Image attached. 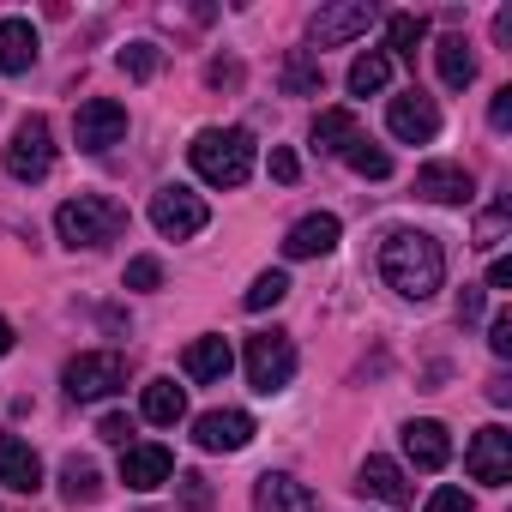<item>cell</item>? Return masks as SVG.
Segmentation results:
<instances>
[{
    "label": "cell",
    "instance_id": "6da1fadb",
    "mask_svg": "<svg viewBox=\"0 0 512 512\" xmlns=\"http://www.w3.org/2000/svg\"><path fill=\"white\" fill-rule=\"evenodd\" d=\"M380 278L404 296V302H428L446 284V253L428 229H392L380 241Z\"/></svg>",
    "mask_w": 512,
    "mask_h": 512
},
{
    "label": "cell",
    "instance_id": "7a4b0ae2",
    "mask_svg": "<svg viewBox=\"0 0 512 512\" xmlns=\"http://www.w3.org/2000/svg\"><path fill=\"white\" fill-rule=\"evenodd\" d=\"M187 163L199 181L211 187H241L253 175V133L247 127H205L193 145H187Z\"/></svg>",
    "mask_w": 512,
    "mask_h": 512
},
{
    "label": "cell",
    "instance_id": "3957f363",
    "mask_svg": "<svg viewBox=\"0 0 512 512\" xmlns=\"http://www.w3.org/2000/svg\"><path fill=\"white\" fill-rule=\"evenodd\" d=\"M121 229H127V205H115L103 193H79L55 211V235L67 247H109Z\"/></svg>",
    "mask_w": 512,
    "mask_h": 512
},
{
    "label": "cell",
    "instance_id": "277c9868",
    "mask_svg": "<svg viewBox=\"0 0 512 512\" xmlns=\"http://www.w3.org/2000/svg\"><path fill=\"white\" fill-rule=\"evenodd\" d=\"M241 362H247V386L260 392V398H278L296 380V344H290V332H253Z\"/></svg>",
    "mask_w": 512,
    "mask_h": 512
},
{
    "label": "cell",
    "instance_id": "5b68a950",
    "mask_svg": "<svg viewBox=\"0 0 512 512\" xmlns=\"http://www.w3.org/2000/svg\"><path fill=\"white\" fill-rule=\"evenodd\" d=\"M61 386H67V398H73V404L109 398V392H121V386H127V362H121L115 350H85V356H73V362H67Z\"/></svg>",
    "mask_w": 512,
    "mask_h": 512
},
{
    "label": "cell",
    "instance_id": "8992f818",
    "mask_svg": "<svg viewBox=\"0 0 512 512\" xmlns=\"http://www.w3.org/2000/svg\"><path fill=\"white\" fill-rule=\"evenodd\" d=\"M121 139H127V109H121L115 97H85V103L73 109V145H79V151L103 157V151L121 145Z\"/></svg>",
    "mask_w": 512,
    "mask_h": 512
},
{
    "label": "cell",
    "instance_id": "52a82bcc",
    "mask_svg": "<svg viewBox=\"0 0 512 512\" xmlns=\"http://www.w3.org/2000/svg\"><path fill=\"white\" fill-rule=\"evenodd\" d=\"M151 223H157L163 241H187V235H199L211 223V205L193 187H157L151 193Z\"/></svg>",
    "mask_w": 512,
    "mask_h": 512
},
{
    "label": "cell",
    "instance_id": "ba28073f",
    "mask_svg": "<svg viewBox=\"0 0 512 512\" xmlns=\"http://www.w3.org/2000/svg\"><path fill=\"white\" fill-rule=\"evenodd\" d=\"M55 169V145H49V121L43 115H25L13 145H7V175L13 181H43Z\"/></svg>",
    "mask_w": 512,
    "mask_h": 512
},
{
    "label": "cell",
    "instance_id": "9c48e42d",
    "mask_svg": "<svg viewBox=\"0 0 512 512\" xmlns=\"http://www.w3.org/2000/svg\"><path fill=\"white\" fill-rule=\"evenodd\" d=\"M374 19H380V13H374V0H338V7H320V13L308 19V37H314L320 49H338V43L362 37Z\"/></svg>",
    "mask_w": 512,
    "mask_h": 512
},
{
    "label": "cell",
    "instance_id": "30bf717a",
    "mask_svg": "<svg viewBox=\"0 0 512 512\" xmlns=\"http://www.w3.org/2000/svg\"><path fill=\"white\" fill-rule=\"evenodd\" d=\"M464 470L476 482H488V488H506L512 482V434L506 428H482L470 440V452H464Z\"/></svg>",
    "mask_w": 512,
    "mask_h": 512
},
{
    "label": "cell",
    "instance_id": "8fae6325",
    "mask_svg": "<svg viewBox=\"0 0 512 512\" xmlns=\"http://www.w3.org/2000/svg\"><path fill=\"white\" fill-rule=\"evenodd\" d=\"M386 127H392V139H404V145H428V139L440 133V109H434V97L404 91V97H392Z\"/></svg>",
    "mask_w": 512,
    "mask_h": 512
},
{
    "label": "cell",
    "instance_id": "7c38bea8",
    "mask_svg": "<svg viewBox=\"0 0 512 512\" xmlns=\"http://www.w3.org/2000/svg\"><path fill=\"white\" fill-rule=\"evenodd\" d=\"M169 476H175V458H169V446H157V440L121 446V482H127V488L151 494V488H163Z\"/></svg>",
    "mask_w": 512,
    "mask_h": 512
},
{
    "label": "cell",
    "instance_id": "4fadbf2b",
    "mask_svg": "<svg viewBox=\"0 0 512 512\" xmlns=\"http://www.w3.org/2000/svg\"><path fill=\"white\" fill-rule=\"evenodd\" d=\"M193 440H199V452H241L253 440V416L247 410H205L193 422Z\"/></svg>",
    "mask_w": 512,
    "mask_h": 512
},
{
    "label": "cell",
    "instance_id": "5bb4252c",
    "mask_svg": "<svg viewBox=\"0 0 512 512\" xmlns=\"http://www.w3.org/2000/svg\"><path fill=\"white\" fill-rule=\"evenodd\" d=\"M338 235H344V223H338L332 211H308L302 223H290L284 253H290V260H320V253H332V247H338Z\"/></svg>",
    "mask_w": 512,
    "mask_h": 512
},
{
    "label": "cell",
    "instance_id": "9a60e30c",
    "mask_svg": "<svg viewBox=\"0 0 512 512\" xmlns=\"http://www.w3.org/2000/svg\"><path fill=\"white\" fill-rule=\"evenodd\" d=\"M0 482H7L13 494H37V488H43V458H37L31 440L0 434Z\"/></svg>",
    "mask_w": 512,
    "mask_h": 512
},
{
    "label": "cell",
    "instance_id": "2e32d148",
    "mask_svg": "<svg viewBox=\"0 0 512 512\" xmlns=\"http://www.w3.org/2000/svg\"><path fill=\"white\" fill-rule=\"evenodd\" d=\"M253 506H260V512H320V494H314L308 482L284 476V470H266V476H260V494H253Z\"/></svg>",
    "mask_w": 512,
    "mask_h": 512
},
{
    "label": "cell",
    "instance_id": "e0dca14e",
    "mask_svg": "<svg viewBox=\"0 0 512 512\" xmlns=\"http://www.w3.org/2000/svg\"><path fill=\"white\" fill-rule=\"evenodd\" d=\"M416 193L434 199V205H464V199L476 193V181H470L464 163H422V169H416Z\"/></svg>",
    "mask_w": 512,
    "mask_h": 512
},
{
    "label": "cell",
    "instance_id": "ac0fdd59",
    "mask_svg": "<svg viewBox=\"0 0 512 512\" xmlns=\"http://www.w3.org/2000/svg\"><path fill=\"white\" fill-rule=\"evenodd\" d=\"M404 458H410L416 470H446V458H452V440H446V428H440L434 416H422V422H404Z\"/></svg>",
    "mask_w": 512,
    "mask_h": 512
},
{
    "label": "cell",
    "instance_id": "d6986e66",
    "mask_svg": "<svg viewBox=\"0 0 512 512\" xmlns=\"http://www.w3.org/2000/svg\"><path fill=\"white\" fill-rule=\"evenodd\" d=\"M181 368H187V380H199V386H217L229 368H235V350H229V338H193L187 344V356H181Z\"/></svg>",
    "mask_w": 512,
    "mask_h": 512
},
{
    "label": "cell",
    "instance_id": "ffe728a7",
    "mask_svg": "<svg viewBox=\"0 0 512 512\" xmlns=\"http://www.w3.org/2000/svg\"><path fill=\"white\" fill-rule=\"evenodd\" d=\"M356 494H362V500H380V506H404V500H410L404 470H398L392 458H362V470H356Z\"/></svg>",
    "mask_w": 512,
    "mask_h": 512
},
{
    "label": "cell",
    "instance_id": "44dd1931",
    "mask_svg": "<svg viewBox=\"0 0 512 512\" xmlns=\"http://www.w3.org/2000/svg\"><path fill=\"white\" fill-rule=\"evenodd\" d=\"M31 67H37V25L0 19V73H31Z\"/></svg>",
    "mask_w": 512,
    "mask_h": 512
},
{
    "label": "cell",
    "instance_id": "7402d4cb",
    "mask_svg": "<svg viewBox=\"0 0 512 512\" xmlns=\"http://www.w3.org/2000/svg\"><path fill=\"white\" fill-rule=\"evenodd\" d=\"M139 416H145V422H157V428H175V422L187 416V392H181L175 380H151V386H145V398H139Z\"/></svg>",
    "mask_w": 512,
    "mask_h": 512
},
{
    "label": "cell",
    "instance_id": "603a6c76",
    "mask_svg": "<svg viewBox=\"0 0 512 512\" xmlns=\"http://www.w3.org/2000/svg\"><path fill=\"white\" fill-rule=\"evenodd\" d=\"M434 61H440V85H446V91L476 85V55H470V43H464V37H440Z\"/></svg>",
    "mask_w": 512,
    "mask_h": 512
},
{
    "label": "cell",
    "instance_id": "cb8c5ba5",
    "mask_svg": "<svg viewBox=\"0 0 512 512\" xmlns=\"http://www.w3.org/2000/svg\"><path fill=\"white\" fill-rule=\"evenodd\" d=\"M97 494H103V470L91 458H67L61 464V500L67 506H91Z\"/></svg>",
    "mask_w": 512,
    "mask_h": 512
},
{
    "label": "cell",
    "instance_id": "d4e9b609",
    "mask_svg": "<svg viewBox=\"0 0 512 512\" xmlns=\"http://www.w3.org/2000/svg\"><path fill=\"white\" fill-rule=\"evenodd\" d=\"M386 85H392V55L386 49H368V55L350 61V97H374Z\"/></svg>",
    "mask_w": 512,
    "mask_h": 512
},
{
    "label": "cell",
    "instance_id": "484cf974",
    "mask_svg": "<svg viewBox=\"0 0 512 512\" xmlns=\"http://www.w3.org/2000/svg\"><path fill=\"white\" fill-rule=\"evenodd\" d=\"M350 139H356V109H320V115H314V145H320V151H338V157H344Z\"/></svg>",
    "mask_w": 512,
    "mask_h": 512
},
{
    "label": "cell",
    "instance_id": "4316f807",
    "mask_svg": "<svg viewBox=\"0 0 512 512\" xmlns=\"http://www.w3.org/2000/svg\"><path fill=\"white\" fill-rule=\"evenodd\" d=\"M386 43H392V55L416 61V49L428 43V19H422V13H392V19H386Z\"/></svg>",
    "mask_w": 512,
    "mask_h": 512
},
{
    "label": "cell",
    "instance_id": "83f0119b",
    "mask_svg": "<svg viewBox=\"0 0 512 512\" xmlns=\"http://www.w3.org/2000/svg\"><path fill=\"white\" fill-rule=\"evenodd\" d=\"M320 85H326L320 61H314L308 49H296V55L284 61V91H290V97H320Z\"/></svg>",
    "mask_w": 512,
    "mask_h": 512
},
{
    "label": "cell",
    "instance_id": "f1b7e54d",
    "mask_svg": "<svg viewBox=\"0 0 512 512\" xmlns=\"http://www.w3.org/2000/svg\"><path fill=\"white\" fill-rule=\"evenodd\" d=\"M344 163H350V169H356L362 181H386V175H392V157H386L380 145H368L362 133H356V139L344 145Z\"/></svg>",
    "mask_w": 512,
    "mask_h": 512
},
{
    "label": "cell",
    "instance_id": "f546056e",
    "mask_svg": "<svg viewBox=\"0 0 512 512\" xmlns=\"http://www.w3.org/2000/svg\"><path fill=\"white\" fill-rule=\"evenodd\" d=\"M284 296H290V278H284V272H260V278H253V290L241 296V308H247V314H266V308H278Z\"/></svg>",
    "mask_w": 512,
    "mask_h": 512
},
{
    "label": "cell",
    "instance_id": "4dcf8cb0",
    "mask_svg": "<svg viewBox=\"0 0 512 512\" xmlns=\"http://www.w3.org/2000/svg\"><path fill=\"white\" fill-rule=\"evenodd\" d=\"M115 61H121V73H127V79H157V67H163V49H157V43H127Z\"/></svg>",
    "mask_w": 512,
    "mask_h": 512
},
{
    "label": "cell",
    "instance_id": "1f68e13d",
    "mask_svg": "<svg viewBox=\"0 0 512 512\" xmlns=\"http://www.w3.org/2000/svg\"><path fill=\"white\" fill-rule=\"evenodd\" d=\"M506 223H512V205H506V199H494V205L476 217V247H488V253H494V247L506 241Z\"/></svg>",
    "mask_w": 512,
    "mask_h": 512
},
{
    "label": "cell",
    "instance_id": "d6a6232c",
    "mask_svg": "<svg viewBox=\"0 0 512 512\" xmlns=\"http://www.w3.org/2000/svg\"><path fill=\"white\" fill-rule=\"evenodd\" d=\"M127 290H157L163 284V260H151V253H139V260H127Z\"/></svg>",
    "mask_w": 512,
    "mask_h": 512
},
{
    "label": "cell",
    "instance_id": "836d02e7",
    "mask_svg": "<svg viewBox=\"0 0 512 512\" xmlns=\"http://www.w3.org/2000/svg\"><path fill=\"white\" fill-rule=\"evenodd\" d=\"M422 512H476V500H470L464 488H452V482H446V488H434V494H428V506H422Z\"/></svg>",
    "mask_w": 512,
    "mask_h": 512
},
{
    "label": "cell",
    "instance_id": "e575fe53",
    "mask_svg": "<svg viewBox=\"0 0 512 512\" xmlns=\"http://www.w3.org/2000/svg\"><path fill=\"white\" fill-rule=\"evenodd\" d=\"M97 434H103L109 446H133V416H121V410H109V416L97 422Z\"/></svg>",
    "mask_w": 512,
    "mask_h": 512
},
{
    "label": "cell",
    "instance_id": "d590c367",
    "mask_svg": "<svg viewBox=\"0 0 512 512\" xmlns=\"http://www.w3.org/2000/svg\"><path fill=\"white\" fill-rule=\"evenodd\" d=\"M488 350H494L500 362L512 356V314H494V320H488Z\"/></svg>",
    "mask_w": 512,
    "mask_h": 512
},
{
    "label": "cell",
    "instance_id": "8d00e7d4",
    "mask_svg": "<svg viewBox=\"0 0 512 512\" xmlns=\"http://www.w3.org/2000/svg\"><path fill=\"white\" fill-rule=\"evenodd\" d=\"M488 127H494V133H506V127H512V85L488 97Z\"/></svg>",
    "mask_w": 512,
    "mask_h": 512
},
{
    "label": "cell",
    "instance_id": "74e56055",
    "mask_svg": "<svg viewBox=\"0 0 512 512\" xmlns=\"http://www.w3.org/2000/svg\"><path fill=\"white\" fill-rule=\"evenodd\" d=\"M181 500H187L193 512H205V506H211V488H205V476H199V470H187V476H181Z\"/></svg>",
    "mask_w": 512,
    "mask_h": 512
},
{
    "label": "cell",
    "instance_id": "f35d334b",
    "mask_svg": "<svg viewBox=\"0 0 512 512\" xmlns=\"http://www.w3.org/2000/svg\"><path fill=\"white\" fill-rule=\"evenodd\" d=\"M272 175H278V181L290 187V181L302 175V163H296V151H284V145H272Z\"/></svg>",
    "mask_w": 512,
    "mask_h": 512
},
{
    "label": "cell",
    "instance_id": "ab89813d",
    "mask_svg": "<svg viewBox=\"0 0 512 512\" xmlns=\"http://www.w3.org/2000/svg\"><path fill=\"white\" fill-rule=\"evenodd\" d=\"M458 320H482V290H476V284L458 290Z\"/></svg>",
    "mask_w": 512,
    "mask_h": 512
},
{
    "label": "cell",
    "instance_id": "60d3db41",
    "mask_svg": "<svg viewBox=\"0 0 512 512\" xmlns=\"http://www.w3.org/2000/svg\"><path fill=\"white\" fill-rule=\"evenodd\" d=\"M205 79H211V85H241V67H235V61H211Z\"/></svg>",
    "mask_w": 512,
    "mask_h": 512
},
{
    "label": "cell",
    "instance_id": "b9f144b4",
    "mask_svg": "<svg viewBox=\"0 0 512 512\" xmlns=\"http://www.w3.org/2000/svg\"><path fill=\"white\" fill-rule=\"evenodd\" d=\"M494 43H500V49H512V7H500V13H494Z\"/></svg>",
    "mask_w": 512,
    "mask_h": 512
},
{
    "label": "cell",
    "instance_id": "7bdbcfd3",
    "mask_svg": "<svg viewBox=\"0 0 512 512\" xmlns=\"http://www.w3.org/2000/svg\"><path fill=\"white\" fill-rule=\"evenodd\" d=\"M488 290H512V260H494L488 266Z\"/></svg>",
    "mask_w": 512,
    "mask_h": 512
},
{
    "label": "cell",
    "instance_id": "ee69618b",
    "mask_svg": "<svg viewBox=\"0 0 512 512\" xmlns=\"http://www.w3.org/2000/svg\"><path fill=\"white\" fill-rule=\"evenodd\" d=\"M488 404H512V380H506V374L488 380Z\"/></svg>",
    "mask_w": 512,
    "mask_h": 512
},
{
    "label": "cell",
    "instance_id": "f6af8a7d",
    "mask_svg": "<svg viewBox=\"0 0 512 512\" xmlns=\"http://www.w3.org/2000/svg\"><path fill=\"white\" fill-rule=\"evenodd\" d=\"M7 350H13V326H7V320H0V356H7Z\"/></svg>",
    "mask_w": 512,
    "mask_h": 512
}]
</instances>
